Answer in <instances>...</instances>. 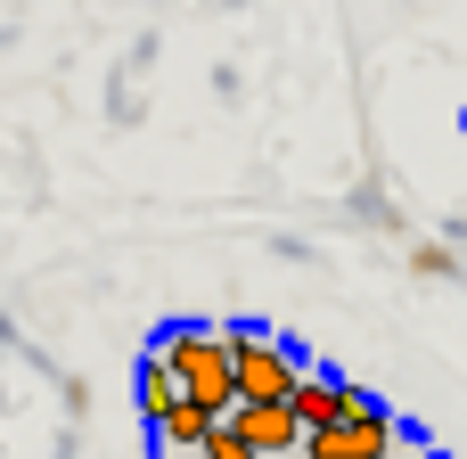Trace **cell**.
Instances as JSON below:
<instances>
[{
    "mask_svg": "<svg viewBox=\"0 0 467 459\" xmlns=\"http://www.w3.org/2000/svg\"><path fill=\"white\" fill-rule=\"evenodd\" d=\"M156 353L172 361V378H181L189 402H205L213 419L238 411V345H230V329H197V320H181V329L156 337Z\"/></svg>",
    "mask_w": 467,
    "mask_h": 459,
    "instance_id": "1",
    "label": "cell"
},
{
    "mask_svg": "<svg viewBox=\"0 0 467 459\" xmlns=\"http://www.w3.org/2000/svg\"><path fill=\"white\" fill-rule=\"evenodd\" d=\"M230 345H238V402H296V386L312 378V370H304V353H296L287 337H271L263 320H254V329L238 320V329H230Z\"/></svg>",
    "mask_w": 467,
    "mask_h": 459,
    "instance_id": "2",
    "label": "cell"
},
{
    "mask_svg": "<svg viewBox=\"0 0 467 459\" xmlns=\"http://www.w3.org/2000/svg\"><path fill=\"white\" fill-rule=\"evenodd\" d=\"M230 427H238V435H246L263 459L304 452V443H312V427L296 419V402H238V411H230Z\"/></svg>",
    "mask_w": 467,
    "mask_h": 459,
    "instance_id": "3",
    "label": "cell"
},
{
    "mask_svg": "<svg viewBox=\"0 0 467 459\" xmlns=\"http://www.w3.org/2000/svg\"><path fill=\"white\" fill-rule=\"evenodd\" d=\"M402 443V427L386 419V411H369V419H345V427H328V435H312L304 452L312 459H386Z\"/></svg>",
    "mask_w": 467,
    "mask_h": 459,
    "instance_id": "4",
    "label": "cell"
},
{
    "mask_svg": "<svg viewBox=\"0 0 467 459\" xmlns=\"http://www.w3.org/2000/svg\"><path fill=\"white\" fill-rule=\"evenodd\" d=\"M148 435H156V452H164V459H181V452H213L222 419H213L205 402H181V411H164V419H156Z\"/></svg>",
    "mask_w": 467,
    "mask_h": 459,
    "instance_id": "5",
    "label": "cell"
},
{
    "mask_svg": "<svg viewBox=\"0 0 467 459\" xmlns=\"http://www.w3.org/2000/svg\"><path fill=\"white\" fill-rule=\"evenodd\" d=\"M181 402H189V394H181L172 361H164V353H148V361H140V419L156 427V419H164V411H181Z\"/></svg>",
    "mask_w": 467,
    "mask_h": 459,
    "instance_id": "6",
    "label": "cell"
},
{
    "mask_svg": "<svg viewBox=\"0 0 467 459\" xmlns=\"http://www.w3.org/2000/svg\"><path fill=\"white\" fill-rule=\"evenodd\" d=\"M181 459H213V452H181Z\"/></svg>",
    "mask_w": 467,
    "mask_h": 459,
    "instance_id": "7",
    "label": "cell"
},
{
    "mask_svg": "<svg viewBox=\"0 0 467 459\" xmlns=\"http://www.w3.org/2000/svg\"><path fill=\"white\" fill-rule=\"evenodd\" d=\"M279 459H312V452H279Z\"/></svg>",
    "mask_w": 467,
    "mask_h": 459,
    "instance_id": "8",
    "label": "cell"
}]
</instances>
